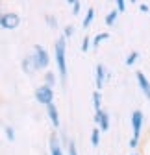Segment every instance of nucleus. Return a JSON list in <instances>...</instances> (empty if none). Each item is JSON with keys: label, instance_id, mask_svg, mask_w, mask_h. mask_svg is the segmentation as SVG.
Here are the masks:
<instances>
[{"label": "nucleus", "instance_id": "f257e3e1", "mask_svg": "<svg viewBox=\"0 0 150 155\" xmlns=\"http://www.w3.org/2000/svg\"><path fill=\"white\" fill-rule=\"evenodd\" d=\"M54 59H56V67H58L60 80L65 83L67 81V41L63 37H58L54 43Z\"/></svg>", "mask_w": 150, "mask_h": 155}, {"label": "nucleus", "instance_id": "f03ea898", "mask_svg": "<svg viewBox=\"0 0 150 155\" xmlns=\"http://www.w3.org/2000/svg\"><path fill=\"white\" fill-rule=\"evenodd\" d=\"M30 59H32V63H33L35 72H37V70H45V68H48V65H50V54H48V50H46L43 45H33V50H32V54H30Z\"/></svg>", "mask_w": 150, "mask_h": 155}, {"label": "nucleus", "instance_id": "7ed1b4c3", "mask_svg": "<svg viewBox=\"0 0 150 155\" xmlns=\"http://www.w3.org/2000/svg\"><path fill=\"white\" fill-rule=\"evenodd\" d=\"M143 122H145V116L143 111H134L132 113V139H130V148L135 150L139 146V139H141V131H143Z\"/></svg>", "mask_w": 150, "mask_h": 155}, {"label": "nucleus", "instance_id": "20e7f679", "mask_svg": "<svg viewBox=\"0 0 150 155\" xmlns=\"http://www.w3.org/2000/svg\"><path fill=\"white\" fill-rule=\"evenodd\" d=\"M21 26V15L15 11H2L0 13V28L2 30H17Z\"/></svg>", "mask_w": 150, "mask_h": 155}, {"label": "nucleus", "instance_id": "39448f33", "mask_svg": "<svg viewBox=\"0 0 150 155\" xmlns=\"http://www.w3.org/2000/svg\"><path fill=\"white\" fill-rule=\"evenodd\" d=\"M35 100L39 102L41 105H50V104H54V89H50V87H46V85H39L35 89Z\"/></svg>", "mask_w": 150, "mask_h": 155}, {"label": "nucleus", "instance_id": "423d86ee", "mask_svg": "<svg viewBox=\"0 0 150 155\" xmlns=\"http://www.w3.org/2000/svg\"><path fill=\"white\" fill-rule=\"evenodd\" d=\"M109 80V74L106 70V65L104 63H97L95 67V91H102V87L106 85V81Z\"/></svg>", "mask_w": 150, "mask_h": 155}, {"label": "nucleus", "instance_id": "0eeeda50", "mask_svg": "<svg viewBox=\"0 0 150 155\" xmlns=\"http://www.w3.org/2000/svg\"><path fill=\"white\" fill-rule=\"evenodd\" d=\"M93 118H95V124H97V127L100 129V133L109 129V126H111V118H109V113H107V111H104V109L95 111V116H93Z\"/></svg>", "mask_w": 150, "mask_h": 155}, {"label": "nucleus", "instance_id": "6e6552de", "mask_svg": "<svg viewBox=\"0 0 150 155\" xmlns=\"http://www.w3.org/2000/svg\"><path fill=\"white\" fill-rule=\"evenodd\" d=\"M135 80H137V85H139L143 96H145L146 100H150V81H148L146 74H145L143 70H137V72H135Z\"/></svg>", "mask_w": 150, "mask_h": 155}, {"label": "nucleus", "instance_id": "1a4fd4ad", "mask_svg": "<svg viewBox=\"0 0 150 155\" xmlns=\"http://www.w3.org/2000/svg\"><path fill=\"white\" fill-rule=\"evenodd\" d=\"M48 151H50V155H65L61 142H60V137L54 131L50 133V139H48Z\"/></svg>", "mask_w": 150, "mask_h": 155}, {"label": "nucleus", "instance_id": "9d476101", "mask_svg": "<svg viewBox=\"0 0 150 155\" xmlns=\"http://www.w3.org/2000/svg\"><path fill=\"white\" fill-rule=\"evenodd\" d=\"M46 116H48V120H50L52 127H54V129H58L60 124H61V120H60V111H58V107H56V104L46 105Z\"/></svg>", "mask_w": 150, "mask_h": 155}, {"label": "nucleus", "instance_id": "9b49d317", "mask_svg": "<svg viewBox=\"0 0 150 155\" xmlns=\"http://www.w3.org/2000/svg\"><path fill=\"white\" fill-rule=\"evenodd\" d=\"M109 39H111V33L109 31H100V33H97V35L91 37V46L93 48H98L104 41H109Z\"/></svg>", "mask_w": 150, "mask_h": 155}, {"label": "nucleus", "instance_id": "f8f14e48", "mask_svg": "<svg viewBox=\"0 0 150 155\" xmlns=\"http://www.w3.org/2000/svg\"><path fill=\"white\" fill-rule=\"evenodd\" d=\"M117 17H119V13H117L115 9L107 11V13H106V17H104V24H106V26H113V24L117 22Z\"/></svg>", "mask_w": 150, "mask_h": 155}, {"label": "nucleus", "instance_id": "ddd939ff", "mask_svg": "<svg viewBox=\"0 0 150 155\" xmlns=\"http://www.w3.org/2000/svg\"><path fill=\"white\" fill-rule=\"evenodd\" d=\"M137 59H139V52H137V50H132V52L126 55L124 65H126V67H134V65L137 63Z\"/></svg>", "mask_w": 150, "mask_h": 155}, {"label": "nucleus", "instance_id": "4468645a", "mask_svg": "<svg viewBox=\"0 0 150 155\" xmlns=\"http://www.w3.org/2000/svg\"><path fill=\"white\" fill-rule=\"evenodd\" d=\"M22 70H24V74H28V76H32V74L35 72L33 63H32V59H30V55H26L24 59H22Z\"/></svg>", "mask_w": 150, "mask_h": 155}, {"label": "nucleus", "instance_id": "2eb2a0df", "mask_svg": "<svg viewBox=\"0 0 150 155\" xmlns=\"http://www.w3.org/2000/svg\"><path fill=\"white\" fill-rule=\"evenodd\" d=\"M93 109H95V111H100L102 109V92L100 91L93 92Z\"/></svg>", "mask_w": 150, "mask_h": 155}, {"label": "nucleus", "instance_id": "dca6fc26", "mask_svg": "<svg viewBox=\"0 0 150 155\" xmlns=\"http://www.w3.org/2000/svg\"><path fill=\"white\" fill-rule=\"evenodd\" d=\"M43 85H46V87H50V89L56 87V74H54L52 70H46V72H45V83H43Z\"/></svg>", "mask_w": 150, "mask_h": 155}, {"label": "nucleus", "instance_id": "f3484780", "mask_svg": "<svg viewBox=\"0 0 150 155\" xmlns=\"http://www.w3.org/2000/svg\"><path fill=\"white\" fill-rule=\"evenodd\" d=\"M93 18H95V9H93V8H87L82 26H84V28H89V26H91V22H93Z\"/></svg>", "mask_w": 150, "mask_h": 155}, {"label": "nucleus", "instance_id": "a211bd4d", "mask_svg": "<svg viewBox=\"0 0 150 155\" xmlns=\"http://www.w3.org/2000/svg\"><path fill=\"white\" fill-rule=\"evenodd\" d=\"M98 144H100V129L98 127H93V131H91V146L93 148H98Z\"/></svg>", "mask_w": 150, "mask_h": 155}, {"label": "nucleus", "instance_id": "6ab92c4d", "mask_svg": "<svg viewBox=\"0 0 150 155\" xmlns=\"http://www.w3.org/2000/svg\"><path fill=\"white\" fill-rule=\"evenodd\" d=\"M67 4L72 6V15H74V17H78V15L82 13V2H78V0H69Z\"/></svg>", "mask_w": 150, "mask_h": 155}, {"label": "nucleus", "instance_id": "aec40b11", "mask_svg": "<svg viewBox=\"0 0 150 155\" xmlns=\"http://www.w3.org/2000/svg\"><path fill=\"white\" fill-rule=\"evenodd\" d=\"M4 135H6V139L9 142H13L15 140V129H13V126H4Z\"/></svg>", "mask_w": 150, "mask_h": 155}, {"label": "nucleus", "instance_id": "412c9836", "mask_svg": "<svg viewBox=\"0 0 150 155\" xmlns=\"http://www.w3.org/2000/svg\"><path fill=\"white\" fill-rule=\"evenodd\" d=\"M67 155H78V148L74 140H67Z\"/></svg>", "mask_w": 150, "mask_h": 155}, {"label": "nucleus", "instance_id": "4be33fe9", "mask_svg": "<svg viewBox=\"0 0 150 155\" xmlns=\"http://www.w3.org/2000/svg\"><path fill=\"white\" fill-rule=\"evenodd\" d=\"M72 35H74V26H72V24H67V26L63 28V35H61V37L67 41V39H70Z\"/></svg>", "mask_w": 150, "mask_h": 155}, {"label": "nucleus", "instance_id": "5701e85b", "mask_svg": "<svg viewBox=\"0 0 150 155\" xmlns=\"http://www.w3.org/2000/svg\"><path fill=\"white\" fill-rule=\"evenodd\" d=\"M82 52H89V48H91V37L89 35H84V41H82Z\"/></svg>", "mask_w": 150, "mask_h": 155}, {"label": "nucleus", "instance_id": "b1692460", "mask_svg": "<svg viewBox=\"0 0 150 155\" xmlns=\"http://www.w3.org/2000/svg\"><path fill=\"white\" fill-rule=\"evenodd\" d=\"M115 11L117 13H124L126 11V2H124V0H115Z\"/></svg>", "mask_w": 150, "mask_h": 155}, {"label": "nucleus", "instance_id": "393cba45", "mask_svg": "<svg viewBox=\"0 0 150 155\" xmlns=\"http://www.w3.org/2000/svg\"><path fill=\"white\" fill-rule=\"evenodd\" d=\"M45 18H46V24H48V28H54V30L58 28V21H56V17H52V15H46Z\"/></svg>", "mask_w": 150, "mask_h": 155}, {"label": "nucleus", "instance_id": "a878e982", "mask_svg": "<svg viewBox=\"0 0 150 155\" xmlns=\"http://www.w3.org/2000/svg\"><path fill=\"white\" fill-rule=\"evenodd\" d=\"M139 11H141V13H150V6L145 4V2H141V4H139Z\"/></svg>", "mask_w": 150, "mask_h": 155}, {"label": "nucleus", "instance_id": "bb28decb", "mask_svg": "<svg viewBox=\"0 0 150 155\" xmlns=\"http://www.w3.org/2000/svg\"><path fill=\"white\" fill-rule=\"evenodd\" d=\"M134 155H139V153H134Z\"/></svg>", "mask_w": 150, "mask_h": 155}]
</instances>
